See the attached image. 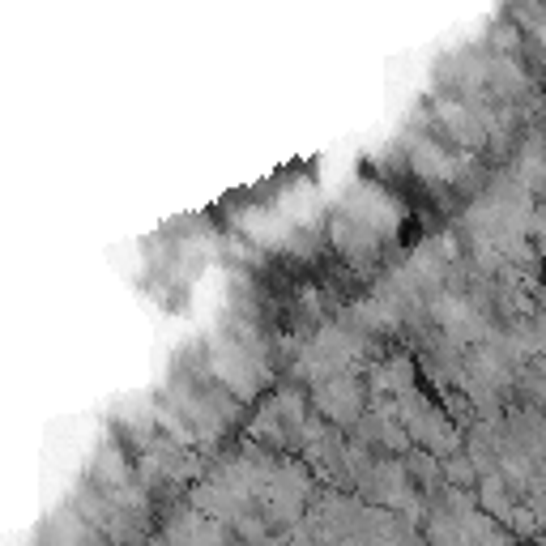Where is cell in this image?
Returning a JSON list of instances; mask_svg holds the SVG:
<instances>
[]
</instances>
